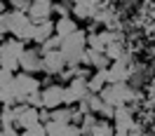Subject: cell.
<instances>
[{
    "label": "cell",
    "instance_id": "6da1fadb",
    "mask_svg": "<svg viewBox=\"0 0 155 136\" xmlns=\"http://www.w3.org/2000/svg\"><path fill=\"white\" fill-rule=\"evenodd\" d=\"M87 49V31H75L61 42V52L66 57L68 66H80V57Z\"/></svg>",
    "mask_w": 155,
    "mask_h": 136
},
{
    "label": "cell",
    "instance_id": "7a4b0ae2",
    "mask_svg": "<svg viewBox=\"0 0 155 136\" xmlns=\"http://www.w3.org/2000/svg\"><path fill=\"white\" fill-rule=\"evenodd\" d=\"M14 127L21 129V131H28V129H35L40 125V108H33L28 103H17L14 106Z\"/></svg>",
    "mask_w": 155,
    "mask_h": 136
},
{
    "label": "cell",
    "instance_id": "3957f363",
    "mask_svg": "<svg viewBox=\"0 0 155 136\" xmlns=\"http://www.w3.org/2000/svg\"><path fill=\"white\" fill-rule=\"evenodd\" d=\"M101 99L106 101L108 106L120 108V106H125L127 101L134 99V92H132V87H127L125 82H115V85H106V87H104Z\"/></svg>",
    "mask_w": 155,
    "mask_h": 136
},
{
    "label": "cell",
    "instance_id": "277c9868",
    "mask_svg": "<svg viewBox=\"0 0 155 136\" xmlns=\"http://www.w3.org/2000/svg\"><path fill=\"white\" fill-rule=\"evenodd\" d=\"M14 85H17V92H19L17 103H26V96H28V94H33V92H40V89H42V82H40L35 75L24 73V70L14 75Z\"/></svg>",
    "mask_w": 155,
    "mask_h": 136
},
{
    "label": "cell",
    "instance_id": "5b68a950",
    "mask_svg": "<svg viewBox=\"0 0 155 136\" xmlns=\"http://www.w3.org/2000/svg\"><path fill=\"white\" fill-rule=\"evenodd\" d=\"M87 94H92L87 87V80L82 78H73L64 87V106H73V103H80L82 99H87Z\"/></svg>",
    "mask_w": 155,
    "mask_h": 136
},
{
    "label": "cell",
    "instance_id": "8992f818",
    "mask_svg": "<svg viewBox=\"0 0 155 136\" xmlns=\"http://www.w3.org/2000/svg\"><path fill=\"white\" fill-rule=\"evenodd\" d=\"M19 66L24 73H31V75H38L40 70H45V63H42V54H40V47H26V52L21 54Z\"/></svg>",
    "mask_w": 155,
    "mask_h": 136
},
{
    "label": "cell",
    "instance_id": "52a82bcc",
    "mask_svg": "<svg viewBox=\"0 0 155 136\" xmlns=\"http://www.w3.org/2000/svg\"><path fill=\"white\" fill-rule=\"evenodd\" d=\"M64 87L66 85H59V82H52L47 87H42V108H54L64 106Z\"/></svg>",
    "mask_w": 155,
    "mask_h": 136
},
{
    "label": "cell",
    "instance_id": "ba28073f",
    "mask_svg": "<svg viewBox=\"0 0 155 136\" xmlns=\"http://www.w3.org/2000/svg\"><path fill=\"white\" fill-rule=\"evenodd\" d=\"M42 63H45V73H47V75H59L61 70L68 68V61H66V57H64L61 49H54V52L45 54V57H42Z\"/></svg>",
    "mask_w": 155,
    "mask_h": 136
},
{
    "label": "cell",
    "instance_id": "9c48e42d",
    "mask_svg": "<svg viewBox=\"0 0 155 136\" xmlns=\"http://www.w3.org/2000/svg\"><path fill=\"white\" fill-rule=\"evenodd\" d=\"M26 14H28V19L33 21V24H42V21L52 19L54 10H52V2H31V7H28Z\"/></svg>",
    "mask_w": 155,
    "mask_h": 136
},
{
    "label": "cell",
    "instance_id": "30bf717a",
    "mask_svg": "<svg viewBox=\"0 0 155 136\" xmlns=\"http://www.w3.org/2000/svg\"><path fill=\"white\" fill-rule=\"evenodd\" d=\"M127 63H129V57H122V59H117V61H113V63H110V68H108V85L125 82L127 75H129Z\"/></svg>",
    "mask_w": 155,
    "mask_h": 136
},
{
    "label": "cell",
    "instance_id": "8fae6325",
    "mask_svg": "<svg viewBox=\"0 0 155 136\" xmlns=\"http://www.w3.org/2000/svg\"><path fill=\"white\" fill-rule=\"evenodd\" d=\"M113 125H115V131H127L129 134V129L136 125L134 117H132V110L127 106H120L115 108V117H113Z\"/></svg>",
    "mask_w": 155,
    "mask_h": 136
},
{
    "label": "cell",
    "instance_id": "7c38bea8",
    "mask_svg": "<svg viewBox=\"0 0 155 136\" xmlns=\"http://www.w3.org/2000/svg\"><path fill=\"white\" fill-rule=\"evenodd\" d=\"M75 31H80V28H78V19H73V17H59L54 21V33L61 35V38H68Z\"/></svg>",
    "mask_w": 155,
    "mask_h": 136
},
{
    "label": "cell",
    "instance_id": "4fadbf2b",
    "mask_svg": "<svg viewBox=\"0 0 155 136\" xmlns=\"http://www.w3.org/2000/svg\"><path fill=\"white\" fill-rule=\"evenodd\" d=\"M106 85H108V68H106V70H94L92 78L87 80V87H89L92 94H101Z\"/></svg>",
    "mask_w": 155,
    "mask_h": 136
},
{
    "label": "cell",
    "instance_id": "5bb4252c",
    "mask_svg": "<svg viewBox=\"0 0 155 136\" xmlns=\"http://www.w3.org/2000/svg\"><path fill=\"white\" fill-rule=\"evenodd\" d=\"M94 12H97V7H92L87 0H82V2H75L73 5V12H71V17L73 19H78V21H92L94 19Z\"/></svg>",
    "mask_w": 155,
    "mask_h": 136
},
{
    "label": "cell",
    "instance_id": "9a60e30c",
    "mask_svg": "<svg viewBox=\"0 0 155 136\" xmlns=\"http://www.w3.org/2000/svg\"><path fill=\"white\" fill-rule=\"evenodd\" d=\"M87 54H89V68H94V70H106L110 68V59L106 57V52H97V49H89L87 47Z\"/></svg>",
    "mask_w": 155,
    "mask_h": 136
},
{
    "label": "cell",
    "instance_id": "2e32d148",
    "mask_svg": "<svg viewBox=\"0 0 155 136\" xmlns=\"http://www.w3.org/2000/svg\"><path fill=\"white\" fill-rule=\"evenodd\" d=\"M54 35V21L49 19V21H42V24H35V38H33V42L35 45H42L45 40H49Z\"/></svg>",
    "mask_w": 155,
    "mask_h": 136
},
{
    "label": "cell",
    "instance_id": "e0dca14e",
    "mask_svg": "<svg viewBox=\"0 0 155 136\" xmlns=\"http://www.w3.org/2000/svg\"><path fill=\"white\" fill-rule=\"evenodd\" d=\"M92 136H115V125H113L110 120H104V117H99L97 127L92 129Z\"/></svg>",
    "mask_w": 155,
    "mask_h": 136
},
{
    "label": "cell",
    "instance_id": "ac0fdd59",
    "mask_svg": "<svg viewBox=\"0 0 155 136\" xmlns=\"http://www.w3.org/2000/svg\"><path fill=\"white\" fill-rule=\"evenodd\" d=\"M52 120L54 122H61V125H71V120H73V108L71 106H59L52 110Z\"/></svg>",
    "mask_w": 155,
    "mask_h": 136
},
{
    "label": "cell",
    "instance_id": "d6986e66",
    "mask_svg": "<svg viewBox=\"0 0 155 136\" xmlns=\"http://www.w3.org/2000/svg\"><path fill=\"white\" fill-rule=\"evenodd\" d=\"M82 103L87 106V110H89V113H97V115H99L106 101L101 99V94H87V99H82Z\"/></svg>",
    "mask_w": 155,
    "mask_h": 136
},
{
    "label": "cell",
    "instance_id": "ffe728a7",
    "mask_svg": "<svg viewBox=\"0 0 155 136\" xmlns=\"http://www.w3.org/2000/svg\"><path fill=\"white\" fill-rule=\"evenodd\" d=\"M61 42H64V38L54 33V35H52L49 40H45V42L40 45V54L45 57V54H49V52H54V49H61Z\"/></svg>",
    "mask_w": 155,
    "mask_h": 136
},
{
    "label": "cell",
    "instance_id": "44dd1931",
    "mask_svg": "<svg viewBox=\"0 0 155 136\" xmlns=\"http://www.w3.org/2000/svg\"><path fill=\"white\" fill-rule=\"evenodd\" d=\"M106 57L110 59V61H117V59L125 57V47H122V42H120V40H113V42L106 47Z\"/></svg>",
    "mask_w": 155,
    "mask_h": 136
},
{
    "label": "cell",
    "instance_id": "7402d4cb",
    "mask_svg": "<svg viewBox=\"0 0 155 136\" xmlns=\"http://www.w3.org/2000/svg\"><path fill=\"white\" fill-rule=\"evenodd\" d=\"M97 122H99V115H97V113H87V115L82 117L80 131H82V134H89V136H92V129L97 127Z\"/></svg>",
    "mask_w": 155,
    "mask_h": 136
},
{
    "label": "cell",
    "instance_id": "603a6c76",
    "mask_svg": "<svg viewBox=\"0 0 155 136\" xmlns=\"http://www.w3.org/2000/svg\"><path fill=\"white\" fill-rule=\"evenodd\" d=\"M14 106H2V110H0V122H2V127H14Z\"/></svg>",
    "mask_w": 155,
    "mask_h": 136
},
{
    "label": "cell",
    "instance_id": "cb8c5ba5",
    "mask_svg": "<svg viewBox=\"0 0 155 136\" xmlns=\"http://www.w3.org/2000/svg\"><path fill=\"white\" fill-rule=\"evenodd\" d=\"M87 47L89 49H97V52H106V45L101 42L99 33H87Z\"/></svg>",
    "mask_w": 155,
    "mask_h": 136
},
{
    "label": "cell",
    "instance_id": "d4e9b609",
    "mask_svg": "<svg viewBox=\"0 0 155 136\" xmlns=\"http://www.w3.org/2000/svg\"><path fill=\"white\" fill-rule=\"evenodd\" d=\"M45 129H47V136H64V129H66V125H61V122H47L45 125Z\"/></svg>",
    "mask_w": 155,
    "mask_h": 136
},
{
    "label": "cell",
    "instance_id": "484cf974",
    "mask_svg": "<svg viewBox=\"0 0 155 136\" xmlns=\"http://www.w3.org/2000/svg\"><path fill=\"white\" fill-rule=\"evenodd\" d=\"M26 103L33 108H42V89L40 92H33V94H28L26 96Z\"/></svg>",
    "mask_w": 155,
    "mask_h": 136
},
{
    "label": "cell",
    "instance_id": "4316f807",
    "mask_svg": "<svg viewBox=\"0 0 155 136\" xmlns=\"http://www.w3.org/2000/svg\"><path fill=\"white\" fill-rule=\"evenodd\" d=\"M7 5H10V10H17V12H28L31 7L28 0H7Z\"/></svg>",
    "mask_w": 155,
    "mask_h": 136
},
{
    "label": "cell",
    "instance_id": "83f0119b",
    "mask_svg": "<svg viewBox=\"0 0 155 136\" xmlns=\"http://www.w3.org/2000/svg\"><path fill=\"white\" fill-rule=\"evenodd\" d=\"M99 117H104V120H110V122H113V117H115V106H108V103H104V108H101Z\"/></svg>",
    "mask_w": 155,
    "mask_h": 136
},
{
    "label": "cell",
    "instance_id": "f1b7e54d",
    "mask_svg": "<svg viewBox=\"0 0 155 136\" xmlns=\"http://www.w3.org/2000/svg\"><path fill=\"white\" fill-rule=\"evenodd\" d=\"M10 82H14V73L0 68V87H5V85H10Z\"/></svg>",
    "mask_w": 155,
    "mask_h": 136
},
{
    "label": "cell",
    "instance_id": "f546056e",
    "mask_svg": "<svg viewBox=\"0 0 155 136\" xmlns=\"http://www.w3.org/2000/svg\"><path fill=\"white\" fill-rule=\"evenodd\" d=\"M64 136H82V131H80V127H78V125H66Z\"/></svg>",
    "mask_w": 155,
    "mask_h": 136
},
{
    "label": "cell",
    "instance_id": "4dcf8cb0",
    "mask_svg": "<svg viewBox=\"0 0 155 136\" xmlns=\"http://www.w3.org/2000/svg\"><path fill=\"white\" fill-rule=\"evenodd\" d=\"M52 122V110L49 108H40V125H47Z\"/></svg>",
    "mask_w": 155,
    "mask_h": 136
},
{
    "label": "cell",
    "instance_id": "1f68e13d",
    "mask_svg": "<svg viewBox=\"0 0 155 136\" xmlns=\"http://www.w3.org/2000/svg\"><path fill=\"white\" fill-rule=\"evenodd\" d=\"M0 136H19V131H17V127H2Z\"/></svg>",
    "mask_w": 155,
    "mask_h": 136
},
{
    "label": "cell",
    "instance_id": "d6a6232c",
    "mask_svg": "<svg viewBox=\"0 0 155 136\" xmlns=\"http://www.w3.org/2000/svg\"><path fill=\"white\" fill-rule=\"evenodd\" d=\"M7 10H10V5H7L5 0H0V17H2V14H5Z\"/></svg>",
    "mask_w": 155,
    "mask_h": 136
},
{
    "label": "cell",
    "instance_id": "836d02e7",
    "mask_svg": "<svg viewBox=\"0 0 155 136\" xmlns=\"http://www.w3.org/2000/svg\"><path fill=\"white\" fill-rule=\"evenodd\" d=\"M89 5H92V7H101V0H87Z\"/></svg>",
    "mask_w": 155,
    "mask_h": 136
},
{
    "label": "cell",
    "instance_id": "e575fe53",
    "mask_svg": "<svg viewBox=\"0 0 155 136\" xmlns=\"http://www.w3.org/2000/svg\"><path fill=\"white\" fill-rule=\"evenodd\" d=\"M5 40H7V33H5V31L0 28V42H5Z\"/></svg>",
    "mask_w": 155,
    "mask_h": 136
},
{
    "label": "cell",
    "instance_id": "d590c367",
    "mask_svg": "<svg viewBox=\"0 0 155 136\" xmlns=\"http://www.w3.org/2000/svg\"><path fill=\"white\" fill-rule=\"evenodd\" d=\"M115 136H129L127 131H115Z\"/></svg>",
    "mask_w": 155,
    "mask_h": 136
},
{
    "label": "cell",
    "instance_id": "8d00e7d4",
    "mask_svg": "<svg viewBox=\"0 0 155 136\" xmlns=\"http://www.w3.org/2000/svg\"><path fill=\"white\" fill-rule=\"evenodd\" d=\"M33 2H54V0H33Z\"/></svg>",
    "mask_w": 155,
    "mask_h": 136
},
{
    "label": "cell",
    "instance_id": "74e56055",
    "mask_svg": "<svg viewBox=\"0 0 155 136\" xmlns=\"http://www.w3.org/2000/svg\"><path fill=\"white\" fill-rule=\"evenodd\" d=\"M2 106H5V103H2V101H0V110H2Z\"/></svg>",
    "mask_w": 155,
    "mask_h": 136
},
{
    "label": "cell",
    "instance_id": "f35d334b",
    "mask_svg": "<svg viewBox=\"0 0 155 136\" xmlns=\"http://www.w3.org/2000/svg\"><path fill=\"white\" fill-rule=\"evenodd\" d=\"M0 68H2V61H0Z\"/></svg>",
    "mask_w": 155,
    "mask_h": 136
},
{
    "label": "cell",
    "instance_id": "ab89813d",
    "mask_svg": "<svg viewBox=\"0 0 155 136\" xmlns=\"http://www.w3.org/2000/svg\"><path fill=\"white\" fill-rule=\"evenodd\" d=\"M0 129H2V122H0Z\"/></svg>",
    "mask_w": 155,
    "mask_h": 136
},
{
    "label": "cell",
    "instance_id": "60d3db41",
    "mask_svg": "<svg viewBox=\"0 0 155 136\" xmlns=\"http://www.w3.org/2000/svg\"><path fill=\"white\" fill-rule=\"evenodd\" d=\"M5 2H7V0H5Z\"/></svg>",
    "mask_w": 155,
    "mask_h": 136
}]
</instances>
